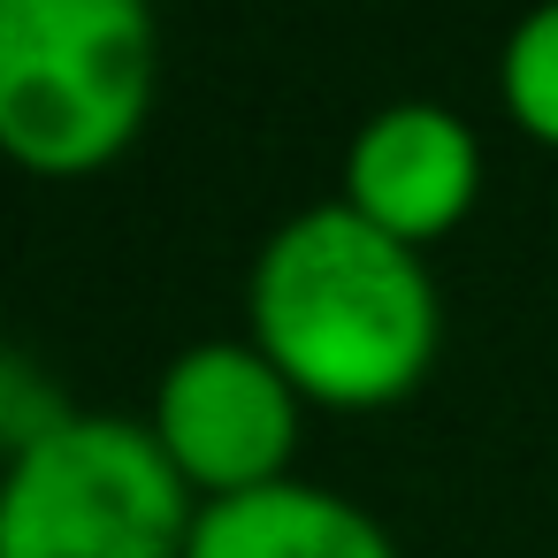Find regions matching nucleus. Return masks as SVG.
<instances>
[{
  "label": "nucleus",
  "instance_id": "nucleus-3",
  "mask_svg": "<svg viewBox=\"0 0 558 558\" xmlns=\"http://www.w3.org/2000/svg\"><path fill=\"white\" fill-rule=\"evenodd\" d=\"M192 512L146 413L70 405L0 466V558H184Z\"/></svg>",
  "mask_w": 558,
  "mask_h": 558
},
{
  "label": "nucleus",
  "instance_id": "nucleus-8",
  "mask_svg": "<svg viewBox=\"0 0 558 558\" xmlns=\"http://www.w3.org/2000/svg\"><path fill=\"white\" fill-rule=\"evenodd\" d=\"M62 413H70V405L54 398V383H47L16 344H0V451L16 459V451H24L32 436H47Z\"/></svg>",
  "mask_w": 558,
  "mask_h": 558
},
{
  "label": "nucleus",
  "instance_id": "nucleus-6",
  "mask_svg": "<svg viewBox=\"0 0 558 558\" xmlns=\"http://www.w3.org/2000/svg\"><path fill=\"white\" fill-rule=\"evenodd\" d=\"M184 558H398V543L344 489L283 474L238 497H199Z\"/></svg>",
  "mask_w": 558,
  "mask_h": 558
},
{
  "label": "nucleus",
  "instance_id": "nucleus-7",
  "mask_svg": "<svg viewBox=\"0 0 558 558\" xmlns=\"http://www.w3.org/2000/svg\"><path fill=\"white\" fill-rule=\"evenodd\" d=\"M497 100L535 146H558V0H535V9L505 32Z\"/></svg>",
  "mask_w": 558,
  "mask_h": 558
},
{
  "label": "nucleus",
  "instance_id": "nucleus-1",
  "mask_svg": "<svg viewBox=\"0 0 558 558\" xmlns=\"http://www.w3.org/2000/svg\"><path fill=\"white\" fill-rule=\"evenodd\" d=\"M245 322L299 398L352 413L405 398L444 344V299L421 245L375 230L344 199H314L260 238Z\"/></svg>",
  "mask_w": 558,
  "mask_h": 558
},
{
  "label": "nucleus",
  "instance_id": "nucleus-2",
  "mask_svg": "<svg viewBox=\"0 0 558 558\" xmlns=\"http://www.w3.org/2000/svg\"><path fill=\"white\" fill-rule=\"evenodd\" d=\"M154 0H0V154L39 177L108 169L154 108Z\"/></svg>",
  "mask_w": 558,
  "mask_h": 558
},
{
  "label": "nucleus",
  "instance_id": "nucleus-4",
  "mask_svg": "<svg viewBox=\"0 0 558 558\" xmlns=\"http://www.w3.org/2000/svg\"><path fill=\"white\" fill-rule=\"evenodd\" d=\"M146 421L192 497H238L291 474L306 398L253 337H199L161 367Z\"/></svg>",
  "mask_w": 558,
  "mask_h": 558
},
{
  "label": "nucleus",
  "instance_id": "nucleus-5",
  "mask_svg": "<svg viewBox=\"0 0 558 558\" xmlns=\"http://www.w3.org/2000/svg\"><path fill=\"white\" fill-rule=\"evenodd\" d=\"M352 215H367L375 230L428 245L444 230H459L482 199V138L459 108L444 100H390L375 108L352 146H344V192Z\"/></svg>",
  "mask_w": 558,
  "mask_h": 558
}]
</instances>
